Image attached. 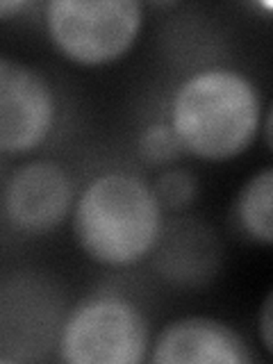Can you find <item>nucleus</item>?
<instances>
[{
  "instance_id": "f257e3e1",
  "label": "nucleus",
  "mask_w": 273,
  "mask_h": 364,
  "mask_svg": "<svg viewBox=\"0 0 273 364\" xmlns=\"http://www.w3.org/2000/svg\"><path fill=\"white\" fill-rule=\"evenodd\" d=\"M264 100L246 73L230 66H208L176 87L168 125L182 153L205 162H228L255 144Z\"/></svg>"
},
{
  "instance_id": "f03ea898",
  "label": "nucleus",
  "mask_w": 273,
  "mask_h": 364,
  "mask_svg": "<svg viewBox=\"0 0 273 364\" xmlns=\"http://www.w3.org/2000/svg\"><path fill=\"white\" fill-rule=\"evenodd\" d=\"M73 237L85 255L100 267L128 269L157 248L164 210L151 182L130 171H105L77 193Z\"/></svg>"
},
{
  "instance_id": "7ed1b4c3",
  "label": "nucleus",
  "mask_w": 273,
  "mask_h": 364,
  "mask_svg": "<svg viewBox=\"0 0 273 364\" xmlns=\"http://www.w3.org/2000/svg\"><path fill=\"white\" fill-rule=\"evenodd\" d=\"M43 26L62 57L77 66H107L132 50L144 28L136 0H50Z\"/></svg>"
},
{
  "instance_id": "20e7f679",
  "label": "nucleus",
  "mask_w": 273,
  "mask_h": 364,
  "mask_svg": "<svg viewBox=\"0 0 273 364\" xmlns=\"http://www.w3.org/2000/svg\"><path fill=\"white\" fill-rule=\"evenodd\" d=\"M60 358L68 364H141L151 350V323L121 294H94L66 314Z\"/></svg>"
},
{
  "instance_id": "39448f33",
  "label": "nucleus",
  "mask_w": 273,
  "mask_h": 364,
  "mask_svg": "<svg viewBox=\"0 0 273 364\" xmlns=\"http://www.w3.org/2000/svg\"><path fill=\"white\" fill-rule=\"evenodd\" d=\"M57 94L39 68L0 55V155H30L55 130Z\"/></svg>"
},
{
  "instance_id": "423d86ee",
  "label": "nucleus",
  "mask_w": 273,
  "mask_h": 364,
  "mask_svg": "<svg viewBox=\"0 0 273 364\" xmlns=\"http://www.w3.org/2000/svg\"><path fill=\"white\" fill-rule=\"evenodd\" d=\"M75 182L66 166L55 159H30L5 182L3 210L16 232L41 237L71 219Z\"/></svg>"
},
{
  "instance_id": "0eeeda50",
  "label": "nucleus",
  "mask_w": 273,
  "mask_h": 364,
  "mask_svg": "<svg viewBox=\"0 0 273 364\" xmlns=\"http://www.w3.org/2000/svg\"><path fill=\"white\" fill-rule=\"evenodd\" d=\"M153 364H250L255 355L232 326L212 316H182L151 344Z\"/></svg>"
},
{
  "instance_id": "6e6552de",
  "label": "nucleus",
  "mask_w": 273,
  "mask_h": 364,
  "mask_svg": "<svg viewBox=\"0 0 273 364\" xmlns=\"http://www.w3.org/2000/svg\"><path fill=\"white\" fill-rule=\"evenodd\" d=\"M273 168L250 176L237 193L235 214L242 232L259 246L273 244Z\"/></svg>"
},
{
  "instance_id": "1a4fd4ad",
  "label": "nucleus",
  "mask_w": 273,
  "mask_h": 364,
  "mask_svg": "<svg viewBox=\"0 0 273 364\" xmlns=\"http://www.w3.org/2000/svg\"><path fill=\"white\" fill-rule=\"evenodd\" d=\"M153 193L162 210L182 212L193 205L198 196V180L185 166H171L164 168L153 182Z\"/></svg>"
},
{
  "instance_id": "9d476101",
  "label": "nucleus",
  "mask_w": 273,
  "mask_h": 364,
  "mask_svg": "<svg viewBox=\"0 0 273 364\" xmlns=\"http://www.w3.org/2000/svg\"><path fill=\"white\" fill-rule=\"evenodd\" d=\"M136 151H139V157L144 162H148L151 166L173 164L176 159L182 157V146L176 132L171 130L168 121H155L146 125L139 139H136Z\"/></svg>"
},
{
  "instance_id": "9b49d317",
  "label": "nucleus",
  "mask_w": 273,
  "mask_h": 364,
  "mask_svg": "<svg viewBox=\"0 0 273 364\" xmlns=\"http://www.w3.org/2000/svg\"><path fill=\"white\" fill-rule=\"evenodd\" d=\"M257 328H259L262 348L267 353H273V294H267L264 303H262Z\"/></svg>"
},
{
  "instance_id": "f8f14e48",
  "label": "nucleus",
  "mask_w": 273,
  "mask_h": 364,
  "mask_svg": "<svg viewBox=\"0 0 273 364\" xmlns=\"http://www.w3.org/2000/svg\"><path fill=\"white\" fill-rule=\"evenodd\" d=\"M30 7H32L30 0H0V21L18 18Z\"/></svg>"
},
{
  "instance_id": "ddd939ff",
  "label": "nucleus",
  "mask_w": 273,
  "mask_h": 364,
  "mask_svg": "<svg viewBox=\"0 0 273 364\" xmlns=\"http://www.w3.org/2000/svg\"><path fill=\"white\" fill-rule=\"evenodd\" d=\"M259 132H262V136H264L267 151H271V148H273V141H271V132H273V128H271V107L264 109V117H262V123H259Z\"/></svg>"
}]
</instances>
